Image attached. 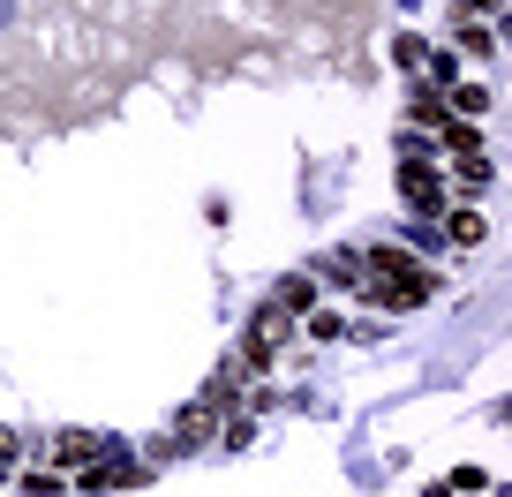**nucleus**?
<instances>
[{"instance_id":"f257e3e1","label":"nucleus","mask_w":512,"mask_h":497,"mask_svg":"<svg viewBox=\"0 0 512 497\" xmlns=\"http://www.w3.org/2000/svg\"><path fill=\"white\" fill-rule=\"evenodd\" d=\"M400 189H407L415 211H445V174L430 159H400Z\"/></svg>"},{"instance_id":"f03ea898","label":"nucleus","mask_w":512,"mask_h":497,"mask_svg":"<svg viewBox=\"0 0 512 497\" xmlns=\"http://www.w3.org/2000/svg\"><path fill=\"white\" fill-rule=\"evenodd\" d=\"M445 234H452V249H482V211H460V204H452V211H445Z\"/></svg>"},{"instance_id":"7ed1b4c3","label":"nucleus","mask_w":512,"mask_h":497,"mask_svg":"<svg viewBox=\"0 0 512 497\" xmlns=\"http://www.w3.org/2000/svg\"><path fill=\"white\" fill-rule=\"evenodd\" d=\"M309 302H317V279H309V272L279 279V294H272V309H287V317H294V309H309Z\"/></svg>"},{"instance_id":"20e7f679","label":"nucleus","mask_w":512,"mask_h":497,"mask_svg":"<svg viewBox=\"0 0 512 497\" xmlns=\"http://www.w3.org/2000/svg\"><path fill=\"white\" fill-rule=\"evenodd\" d=\"M437 129H445V151H452V159H460V151H467V159H475V151H482V129H467L460 113H445Z\"/></svg>"},{"instance_id":"39448f33","label":"nucleus","mask_w":512,"mask_h":497,"mask_svg":"<svg viewBox=\"0 0 512 497\" xmlns=\"http://www.w3.org/2000/svg\"><path fill=\"white\" fill-rule=\"evenodd\" d=\"M53 460H68V467H76V460H98V437H91V430H61V437H53Z\"/></svg>"},{"instance_id":"423d86ee","label":"nucleus","mask_w":512,"mask_h":497,"mask_svg":"<svg viewBox=\"0 0 512 497\" xmlns=\"http://www.w3.org/2000/svg\"><path fill=\"white\" fill-rule=\"evenodd\" d=\"M8 452H16V437H8V430H0V460H8Z\"/></svg>"}]
</instances>
